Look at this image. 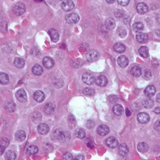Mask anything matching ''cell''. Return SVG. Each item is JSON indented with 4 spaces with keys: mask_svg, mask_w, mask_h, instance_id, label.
<instances>
[{
    "mask_svg": "<svg viewBox=\"0 0 160 160\" xmlns=\"http://www.w3.org/2000/svg\"><path fill=\"white\" fill-rule=\"evenodd\" d=\"M54 138L61 142H68L71 139V134L67 131H63L60 130H55L53 133Z\"/></svg>",
    "mask_w": 160,
    "mask_h": 160,
    "instance_id": "obj_1",
    "label": "cell"
},
{
    "mask_svg": "<svg viewBox=\"0 0 160 160\" xmlns=\"http://www.w3.org/2000/svg\"><path fill=\"white\" fill-rule=\"evenodd\" d=\"M99 58V53L95 50L88 51L86 54V58L89 62H93L97 61Z\"/></svg>",
    "mask_w": 160,
    "mask_h": 160,
    "instance_id": "obj_2",
    "label": "cell"
},
{
    "mask_svg": "<svg viewBox=\"0 0 160 160\" xmlns=\"http://www.w3.org/2000/svg\"><path fill=\"white\" fill-rule=\"evenodd\" d=\"M26 7L24 3H17L14 7V11L15 14L18 16H20L25 12Z\"/></svg>",
    "mask_w": 160,
    "mask_h": 160,
    "instance_id": "obj_3",
    "label": "cell"
},
{
    "mask_svg": "<svg viewBox=\"0 0 160 160\" xmlns=\"http://www.w3.org/2000/svg\"><path fill=\"white\" fill-rule=\"evenodd\" d=\"M80 19L79 16L76 13H72L70 14H68L65 16V20L68 24H76L79 22Z\"/></svg>",
    "mask_w": 160,
    "mask_h": 160,
    "instance_id": "obj_4",
    "label": "cell"
},
{
    "mask_svg": "<svg viewBox=\"0 0 160 160\" xmlns=\"http://www.w3.org/2000/svg\"><path fill=\"white\" fill-rule=\"evenodd\" d=\"M16 97L17 100L21 102V103H25L27 101L28 97L26 91L24 89H19L17 91L16 93Z\"/></svg>",
    "mask_w": 160,
    "mask_h": 160,
    "instance_id": "obj_5",
    "label": "cell"
},
{
    "mask_svg": "<svg viewBox=\"0 0 160 160\" xmlns=\"http://www.w3.org/2000/svg\"><path fill=\"white\" fill-rule=\"evenodd\" d=\"M83 82L88 85H91L94 83L95 82V76L89 73H85L82 76Z\"/></svg>",
    "mask_w": 160,
    "mask_h": 160,
    "instance_id": "obj_6",
    "label": "cell"
},
{
    "mask_svg": "<svg viewBox=\"0 0 160 160\" xmlns=\"http://www.w3.org/2000/svg\"><path fill=\"white\" fill-rule=\"evenodd\" d=\"M62 8L66 12L70 11L74 9L75 5L71 0H65L61 4Z\"/></svg>",
    "mask_w": 160,
    "mask_h": 160,
    "instance_id": "obj_7",
    "label": "cell"
},
{
    "mask_svg": "<svg viewBox=\"0 0 160 160\" xmlns=\"http://www.w3.org/2000/svg\"><path fill=\"white\" fill-rule=\"evenodd\" d=\"M150 119V116L147 113L140 112L138 115V120L142 124H147L149 122Z\"/></svg>",
    "mask_w": 160,
    "mask_h": 160,
    "instance_id": "obj_8",
    "label": "cell"
},
{
    "mask_svg": "<svg viewBox=\"0 0 160 160\" xmlns=\"http://www.w3.org/2000/svg\"><path fill=\"white\" fill-rule=\"evenodd\" d=\"M105 144L110 148H116L118 146V142L115 138L111 136L106 139Z\"/></svg>",
    "mask_w": 160,
    "mask_h": 160,
    "instance_id": "obj_9",
    "label": "cell"
},
{
    "mask_svg": "<svg viewBox=\"0 0 160 160\" xmlns=\"http://www.w3.org/2000/svg\"><path fill=\"white\" fill-rule=\"evenodd\" d=\"M43 64L44 66L47 69H51L54 65V61L53 58L46 57L44 58L43 60Z\"/></svg>",
    "mask_w": 160,
    "mask_h": 160,
    "instance_id": "obj_10",
    "label": "cell"
},
{
    "mask_svg": "<svg viewBox=\"0 0 160 160\" xmlns=\"http://www.w3.org/2000/svg\"><path fill=\"white\" fill-rule=\"evenodd\" d=\"M155 92H156V89H155V87L153 85L148 86L144 90L145 95L149 98L153 97L154 96Z\"/></svg>",
    "mask_w": 160,
    "mask_h": 160,
    "instance_id": "obj_11",
    "label": "cell"
},
{
    "mask_svg": "<svg viewBox=\"0 0 160 160\" xmlns=\"http://www.w3.org/2000/svg\"><path fill=\"white\" fill-rule=\"evenodd\" d=\"M55 105L52 103H49L47 104H45L44 108V111L45 113L47 114V115H51L55 111Z\"/></svg>",
    "mask_w": 160,
    "mask_h": 160,
    "instance_id": "obj_12",
    "label": "cell"
},
{
    "mask_svg": "<svg viewBox=\"0 0 160 160\" xmlns=\"http://www.w3.org/2000/svg\"><path fill=\"white\" fill-rule=\"evenodd\" d=\"M37 130L41 134H45L49 133L50 130L49 126L47 124L45 123L40 124L37 127Z\"/></svg>",
    "mask_w": 160,
    "mask_h": 160,
    "instance_id": "obj_13",
    "label": "cell"
},
{
    "mask_svg": "<svg viewBox=\"0 0 160 160\" xmlns=\"http://www.w3.org/2000/svg\"><path fill=\"white\" fill-rule=\"evenodd\" d=\"M97 133L99 135L104 136H106L109 132V129L106 125H101L97 128Z\"/></svg>",
    "mask_w": 160,
    "mask_h": 160,
    "instance_id": "obj_14",
    "label": "cell"
},
{
    "mask_svg": "<svg viewBox=\"0 0 160 160\" xmlns=\"http://www.w3.org/2000/svg\"><path fill=\"white\" fill-rule=\"evenodd\" d=\"M33 99L36 101L41 103L44 100L45 96L43 91L40 90H37L36 92H34L33 95Z\"/></svg>",
    "mask_w": 160,
    "mask_h": 160,
    "instance_id": "obj_15",
    "label": "cell"
},
{
    "mask_svg": "<svg viewBox=\"0 0 160 160\" xmlns=\"http://www.w3.org/2000/svg\"><path fill=\"white\" fill-rule=\"evenodd\" d=\"M96 83L100 87H104L107 84L108 80L105 76L100 75L96 79Z\"/></svg>",
    "mask_w": 160,
    "mask_h": 160,
    "instance_id": "obj_16",
    "label": "cell"
},
{
    "mask_svg": "<svg viewBox=\"0 0 160 160\" xmlns=\"http://www.w3.org/2000/svg\"><path fill=\"white\" fill-rule=\"evenodd\" d=\"M130 74L134 77H139L142 74V69L138 66H134L131 68Z\"/></svg>",
    "mask_w": 160,
    "mask_h": 160,
    "instance_id": "obj_17",
    "label": "cell"
},
{
    "mask_svg": "<svg viewBox=\"0 0 160 160\" xmlns=\"http://www.w3.org/2000/svg\"><path fill=\"white\" fill-rule=\"evenodd\" d=\"M117 62L121 67L125 68L128 65L129 59L126 56L121 55L118 57L117 59Z\"/></svg>",
    "mask_w": 160,
    "mask_h": 160,
    "instance_id": "obj_18",
    "label": "cell"
},
{
    "mask_svg": "<svg viewBox=\"0 0 160 160\" xmlns=\"http://www.w3.org/2000/svg\"><path fill=\"white\" fill-rule=\"evenodd\" d=\"M137 11L140 14H144L148 11V7L147 5L143 3H140L138 4L136 7Z\"/></svg>",
    "mask_w": 160,
    "mask_h": 160,
    "instance_id": "obj_19",
    "label": "cell"
},
{
    "mask_svg": "<svg viewBox=\"0 0 160 160\" xmlns=\"http://www.w3.org/2000/svg\"><path fill=\"white\" fill-rule=\"evenodd\" d=\"M105 26L109 30L113 29L115 27V21L113 19L109 18L105 21Z\"/></svg>",
    "mask_w": 160,
    "mask_h": 160,
    "instance_id": "obj_20",
    "label": "cell"
},
{
    "mask_svg": "<svg viewBox=\"0 0 160 160\" xmlns=\"http://www.w3.org/2000/svg\"><path fill=\"white\" fill-rule=\"evenodd\" d=\"M51 40L53 42H57L59 40V34L57 30L54 29H51L48 32Z\"/></svg>",
    "mask_w": 160,
    "mask_h": 160,
    "instance_id": "obj_21",
    "label": "cell"
},
{
    "mask_svg": "<svg viewBox=\"0 0 160 160\" xmlns=\"http://www.w3.org/2000/svg\"><path fill=\"white\" fill-rule=\"evenodd\" d=\"M113 50L118 53H123L126 50L125 45L121 43H117L114 44Z\"/></svg>",
    "mask_w": 160,
    "mask_h": 160,
    "instance_id": "obj_22",
    "label": "cell"
},
{
    "mask_svg": "<svg viewBox=\"0 0 160 160\" xmlns=\"http://www.w3.org/2000/svg\"><path fill=\"white\" fill-rule=\"evenodd\" d=\"M118 151H119V153L122 156H126L128 152H129V148L128 146L125 144V143H122L119 146V149H118Z\"/></svg>",
    "mask_w": 160,
    "mask_h": 160,
    "instance_id": "obj_23",
    "label": "cell"
},
{
    "mask_svg": "<svg viewBox=\"0 0 160 160\" xmlns=\"http://www.w3.org/2000/svg\"><path fill=\"white\" fill-rule=\"evenodd\" d=\"M149 39V36L147 34L144 33H139L136 35V40L140 43H143L146 42Z\"/></svg>",
    "mask_w": 160,
    "mask_h": 160,
    "instance_id": "obj_24",
    "label": "cell"
},
{
    "mask_svg": "<svg viewBox=\"0 0 160 160\" xmlns=\"http://www.w3.org/2000/svg\"><path fill=\"white\" fill-rule=\"evenodd\" d=\"M15 136L16 139L18 141L22 142V141H24L26 137V133H25V132L24 131H23V130H18V131H17L16 132Z\"/></svg>",
    "mask_w": 160,
    "mask_h": 160,
    "instance_id": "obj_25",
    "label": "cell"
},
{
    "mask_svg": "<svg viewBox=\"0 0 160 160\" xmlns=\"http://www.w3.org/2000/svg\"><path fill=\"white\" fill-rule=\"evenodd\" d=\"M32 72L34 75L40 76L43 73V69L41 66L38 64L35 65L32 68Z\"/></svg>",
    "mask_w": 160,
    "mask_h": 160,
    "instance_id": "obj_26",
    "label": "cell"
},
{
    "mask_svg": "<svg viewBox=\"0 0 160 160\" xmlns=\"http://www.w3.org/2000/svg\"><path fill=\"white\" fill-rule=\"evenodd\" d=\"M112 111L116 115H121L124 112V108L121 105L115 104L113 107Z\"/></svg>",
    "mask_w": 160,
    "mask_h": 160,
    "instance_id": "obj_27",
    "label": "cell"
},
{
    "mask_svg": "<svg viewBox=\"0 0 160 160\" xmlns=\"http://www.w3.org/2000/svg\"><path fill=\"white\" fill-rule=\"evenodd\" d=\"M5 108L8 112H12L15 110V104L12 101H7L5 104Z\"/></svg>",
    "mask_w": 160,
    "mask_h": 160,
    "instance_id": "obj_28",
    "label": "cell"
},
{
    "mask_svg": "<svg viewBox=\"0 0 160 160\" xmlns=\"http://www.w3.org/2000/svg\"><path fill=\"white\" fill-rule=\"evenodd\" d=\"M144 29V25L141 22H136L133 25V30L136 33H140Z\"/></svg>",
    "mask_w": 160,
    "mask_h": 160,
    "instance_id": "obj_29",
    "label": "cell"
},
{
    "mask_svg": "<svg viewBox=\"0 0 160 160\" xmlns=\"http://www.w3.org/2000/svg\"><path fill=\"white\" fill-rule=\"evenodd\" d=\"M25 62L24 59L21 58L17 57L14 60V65H15V66L16 68H19V69H20V68H24V66H25Z\"/></svg>",
    "mask_w": 160,
    "mask_h": 160,
    "instance_id": "obj_30",
    "label": "cell"
},
{
    "mask_svg": "<svg viewBox=\"0 0 160 160\" xmlns=\"http://www.w3.org/2000/svg\"><path fill=\"white\" fill-rule=\"evenodd\" d=\"M139 54L143 58H147L149 55V49L146 46H142L139 49Z\"/></svg>",
    "mask_w": 160,
    "mask_h": 160,
    "instance_id": "obj_31",
    "label": "cell"
},
{
    "mask_svg": "<svg viewBox=\"0 0 160 160\" xmlns=\"http://www.w3.org/2000/svg\"><path fill=\"white\" fill-rule=\"evenodd\" d=\"M143 105L147 109L151 108L154 105V101L152 99H151L149 97V98L143 100Z\"/></svg>",
    "mask_w": 160,
    "mask_h": 160,
    "instance_id": "obj_32",
    "label": "cell"
},
{
    "mask_svg": "<svg viewBox=\"0 0 160 160\" xmlns=\"http://www.w3.org/2000/svg\"><path fill=\"white\" fill-rule=\"evenodd\" d=\"M16 158V153L12 150H8L5 154V158L7 160H14Z\"/></svg>",
    "mask_w": 160,
    "mask_h": 160,
    "instance_id": "obj_33",
    "label": "cell"
},
{
    "mask_svg": "<svg viewBox=\"0 0 160 160\" xmlns=\"http://www.w3.org/2000/svg\"><path fill=\"white\" fill-rule=\"evenodd\" d=\"M149 147L148 144L144 142L140 143L138 145V149L139 150V151H140L142 153L147 152L149 150Z\"/></svg>",
    "mask_w": 160,
    "mask_h": 160,
    "instance_id": "obj_34",
    "label": "cell"
},
{
    "mask_svg": "<svg viewBox=\"0 0 160 160\" xmlns=\"http://www.w3.org/2000/svg\"><path fill=\"white\" fill-rule=\"evenodd\" d=\"M83 93L87 96H92L95 95V90L92 88H90V87H86L85 88H84L82 90Z\"/></svg>",
    "mask_w": 160,
    "mask_h": 160,
    "instance_id": "obj_35",
    "label": "cell"
},
{
    "mask_svg": "<svg viewBox=\"0 0 160 160\" xmlns=\"http://www.w3.org/2000/svg\"><path fill=\"white\" fill-rule=\"evenodd\" d=\"M9 82V77L5 73H0V83L6 84Z\"/></svg>",
    "mask_w": 160,
    "mask_h": 160,
    "instance_id": "obj_36",
    "label": "cell"
},
{
    "mask_svg": "<svg viewBox=\"0 0 160 160\" xmlns=\"http://www.w3.org/2000/svg\"><path fill=\"white\" fill-rule=\"evenodd\" d=\"M75 135L78 138L83 139L86 136V133L82 129H77L75 131Z\"/></svg>",
    "mask_w": 160,
    "mask_h": 160,
    "instance_id": "obj_37",
    "label": "cell"
},
{
    "mask_svg": "<svg viewBox=\"0 0 160 160\" xmlns=\"http://www.w3.org/2000/svg\"><path fill=\"white\" fill-rule=\"evenodd\" d=\"M38 149L37 146L32 145V146H30L27 149L26 152L29 155H34V154H36L38 152Z\"/></svg>",
    "mask_w": 160,
    "mask_h": 160,
    "instance_id": "obj_38",
    "label": "cell"
},
{
    "mask_svg": "<svg viewBox=\"0 0 160 160\" xmlns=\"http://www.w3.org/2000/svg\"><path fill=\"white\" fill-rule=\"evenodd\" d=\"M117 33L121 37H124L126 35V30L124 28H119L117 30Z\"/></svg>",
    "mask_w": 160,
    "mask_h": 160,
    "instance_id": "obj_39",
    "label": "cell"
},
{
    "mask_svg": "<svg viewBox=\"0 0 160 160\" xmlns=\"http://www.w3.org/2000/svg\"><path fill=\"white\" fill-rule=\"evenodd\" d=\"M152 77V74H151V72L149 70H147L145 71L144 73V75H143V78L146 79V80H150L151 79Z\"/></svg>",
    "mask_w": 160,
    "mask_h": 160,
    "instance_id": "obj_40",
    "label": "cell"
},
{
    "mask_svg": "<svg viewBox=\"0 0 160 160\" xmlns=\"http://www.w3.org/2000/svg\"><path fill=\"white\" fill-rule=\"evenodd\" d=\"M118 4L122 6H126L129 4L130 0H117Z\"/></svg>",
    "mask_w": 160,
    "mask_h": 160,
    "instance_id": "obj_41",
    "label": "cell"
},
{
    "mask_svg": "<svg viewBox=\"0 0 160 160\" xmlns=\"http://www.w3.org/2000/svg\"><path fill=\"white\" fill-rule=\"evenodd\" d=\"M63 159L66 160H72L74 159L72 155L70 153H66L63 155Z\"/></svg>",
    "mask_w": 160,
    "mask_h": 160,
    "instance_id": "obj_42",
    "label": "cell"
},
{
    "mask_svg": "<svg viewBox=\"0 0 160 160\" xmlns=\"http://www.w3.org/2000/svg\"><path fill=\"white\" fill-rule=\"evenodd\" d=\"M84 159V157L82 154H78L75 156V160H83Z\"/></svg>",
    "mask_w": 160,
    "mask_h": 160,
    "instance_id": "obj_43",
    "label": "cell"
},
{
    "mask_svg": "<svg viewBox=\"0 0 160 160\" xmlns=\"http://www.w3.org/2000/svg\"><path fill=\"white\" fill-rule=\"evenodd\" d=\"M6 146L3 144H0V154H3L5 150Z\"/></svg>",
    "mask_w": 160,
    "mask_h": 160,
    "instance_id": "obj_44",
    "label": "cell"
},
{
    "mask_svg": "<svg viewBox=\"0 0 160 160\" xmlns=\"http://www.w3.org/2000/svg\"><path fill=\"white\" fill-rule=\"evenodd\" d=\"M91 121H88L87 122V127L88 128H92L93 127H94V124H93V122H92V124H91Z\"/></svg>",
    "mask_w": 160,
    "mask_h": 160,
    "instance_id": "obj_45",
    "label": "cell"
},
{
    "mask_svg": "<svg viewBox=\"0 0 160 160\" xmlns=\"http://www.w3.org/2000/svg\"><path fill=\"white\" fill-rule=\"evenodd\" d=\"M154 128L157 131H159V121H157V122L155 124Z\"/></svg>",
    "mask_w": 160,
    "mask_h": 160,
    "instance_id": "obj_46",
    "label": "cell"
},
{
    "mask_svg": "<svg viewBox=\"0 0 160 160\" xmlns=\"http://www.w3.org/2000/svg\"><path fill=\"white\" fill-rule=\"evenodd\" d=\"M87 146H88V147H90V149H93V148H94V146H93L92 142H91V141H90V140H88V142L87 143Z\"/></svg>",
    "mask_w": 160,
    "mask_h": 160,
    "instance_id": "obj_47",
    "label": "cell"
},
{
    "mask_svg": "<svg viewBox=\"0 0 160 160\" xmlns=\"http://www.w3.org/2000/svg\"><path fill=\"white\" fill-rule=\"evenodd\" d=\"M131 115V113L128 108H126V115L127 117H129Z\"/></svg>",
    "mask_w": 160,
    "mask_h": 160,
    "instance_id": "obj_48",
    "label": "cell"
},
{
    "mask_svg": "<svg viewBox=\"0 0 160 160\" xmlns=\"http://www.w3.org/2000/svg\"><path fill=\"white\" fill-rule=\"evenodd\" d=\"M116 0H106V1L109 4H113L115 2Z\"/></svg>",
    "mask_w": 160,
    "mask_h": 160,
    "instance_id": "obj_49",
    "label": "cell"
},
{
    "mask_svg": "<svg viewBox=\"0 0 160 160\" xmlns=\"http://www.w3.org/2000/svg\"><path fill=\"white\" fill-rule=\"evenodd\" d=\"M154 112L156 113H159V107H156L155 109H154Z\"/></svg>",
    "mask_w": 160,
    "mask_h": 160,
    "instance_id": "obj_50",
    "label": "cell"
},
{
    "mask_svg": "<svg viewBox=\"0 0 160 160\" xmlns=\"http://www.w3.org/2000/svg\"><path fill=\"white\" fill-rule=\"evenodd\" d=\"M157 101L158 103H159V94H158L157 96Z\"/></svg>",
    "mask_w": 160,
    "mask_h": 160,
    "instance_id": "obj_51",
    "label": "cell"
},
{
    "mask_svg": "<svg viewBox=\"0 0 160 160\" xmlns=\"http://www.w3.org/2000/svg\"><path fill=\"white\" fill-rule=\"evenodd\" d=\"M34 1L35 2H37V3H40V2H41L43 0H34Z\"/></svg>",
    "mask_w": 160,
    "mask_h": 160,
    "instance_id": "obj_52",
    "label": "cell"
},
{
    "mask_svg": "<svg viewBox=\"0 0 160 160\" xmlns=\"http://www.w3.org/2000/svg\"><path fill=\"white\" fill-rule=\"evenodd\" d=\"M55 1H62V0H55Z\"/></svg>",
    "mask_w": 160,
    "mask_h": 160,
    "instance_id": "obj_53",
    "label": "cell"
}]
</instances>
